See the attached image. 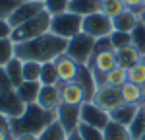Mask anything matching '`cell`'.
<instances>
[{
	"instance_id": "cell-3",
	"label": "cell",
	"mask_w": 145,
	"mask_h": 140,
	"mask_svg": "<svg viewBox=\"0 0 145 140\" xmlns=\"http://www.w3.org/2000/svg\"><path fill=\"white\" fill-rule=\"evenodd\" d=\"M116 64H118V58H116V51H114L112 45H110V39H108V37L97 39L93 58H91L89 64H87L91 68V72H93V76H95L97 86H103L105 74H106L108 70H112Z\"/></svg>"
},
{
	"instance_id": "cell-45",
	"label": "cell",
	"mask_w": 145,
	"mask_h": 140,
	"mask_svg": "<svg viewBox=\"0 0 145 140\" xmlns=\"http://www.w3.org/2000/svg\"><path fill=\"white\" fill-rule=\"evenodd\" d=\"M139 140H145V132H143V134H141V138H139Z\"/></svg>"
},
{
	"instance_id": "cell-4",
	"label": "cell",
	"mask_w": 145,
	"mask_h": 140,
	"mask_svg": "<svg viewBox=\"0 0 145 140\" xmlns=\"http://www.w3.org/2000/svg\"><path fill=\"white\" fill-rule=\"evenodd\" d=\"M50 18H52V16L46 14V12L37 14L35 18L29 20V22H25V23H22V25H18V27H14L10 39L18 45V43H23V41H29V39L39 37V35L48 33V31H50Z\"/></svg>"
},
{
	"instance_id": "cell-16",
	"label": "cell",
	"mask_w": 145,
	"mask_h": 140,
	"mask_svg": "<svg viewBox=\"0 0 145 140\" xmlns=\"http://www.w3.org/2000/svg\"><path fill=\"white\" fill-rule=\"evenodd\" d=\"M76 82H78L79 86L83 88L87 101H91V99H93V95H95V92L99 90V86H97L95 76H93V72H91L89 66H79V72H78V78H76Z\"/></svg>"
},
{
	"instance_id": "cell-17",
	"label": "cell",
	"mask_w": 145,
	"mask_h": 140,
	"mask_svg": "<svg viewBox=\"0 0 145 140\" xmlns=\"http://www.w3.org/2000/svg\"><path fill=\"white\" fill-rule=\"evenodd\" d=\"M137 23H139V14L134 12V10H126V12H122L120 16H116V18L112 20L114 29H116V31H124V33H132Z\"/></svg>"
},
{
	"instance_id": "cell-32",
	"label": "cell",
	"mask_w": 145,
	"mask_h": 140,
	"mask_svg": "<svg viewBox=\"0 0 145 140\" xmlns=\"http://www.w3.org/2000/svg\"><path fill=\"white\" fill-rule=\"evenodd\" d=\"M45 12L50 16H58L70 10V0H43Z\"/></svg>"
},
{
	"instance_id": "cell-20",
	"label": "cell",
	"mask_w": 145,
	"mask_h": 140,
	"mask_svg": "<svg viewBox=\"0 0 145 140\" xmlns=\"http://www.w3.org/2000/svg\"><path fill=\"white\" fill-rule=\"evenodd\" d=\"M16 92H18L20 99L25 105L37 103V97H39V92H41V82H22L16 88Z\"/></svg>"
},
{
	"instance_id": "cell-10",
	"label": "cell",
	"mask_w": 145,
	"mask_h": 140,
	"mask_svg": "<svg viewBox=\"0 0 145 140\" xmlns=\"http://www.w3.org/2000/svg\"><path fill=\"white\" fill-rule=\"evenodd\" d=\"M54 119L62 125V128L70 132H76L81 125V107L79 105H66L60 103V107L54 111Z\"/></svg>"
},
{
	"instance_id": "cell-25",
	"label": "cell",
	"mask_w": 145,
	"mask_h": 140,
	"mask_svg": "<svg viewBox=\"0 0 145 140\" xmlns=\"http://www.w3.org/2000/svg\"><path fill=\"white\" fill-rule=\"evenodd\" d=\"M68 138V132L62 128V125L58 121H52L48 123L41 132H39V140H66Z\"/></svg>"
},
{
	"instance_id": "cell-22",
	"label": "cell",
	"mask_w": 145,
	"mask_h": 140,
	"mask_svg": "<svg viewBox=\"0 0 145 140\" xmlns=\"http://www.w3.org/2000/svg\"><path fill=\"white\" fill-rule=\"evenodd\" d=\"M103 140H132V134H130L128 127L110 121L103 130Z\"/></svg>"
},
{
	"instance_id": "cell-28",
	"label": "cell",
	"mask_w": 145,
	"mask_h": 140,
	"mask_svg": "<svg viewBox=\"0 0 145 140\" xmlns=\"http://www.w3.org/2000/svg\"><path fill=\"white\" fill-rule=\"evenodd\" d=\"M16 58V43L8 39H0V68L8 66L12 60Z\"/></svg>"
},
{
	"instance_id": "cell-18",
	"label": "cell",
	"mask_w": 145,
	"mask_h": 140,
	"mask_svg": "<svg viewBox=\"0 0 145 140\" xmlns=\"http://www.w3.org/2000/svg\"><path fill=\"white\" fill-rule=\"evenodd\" d=\"M120 95H122V101L128 105H143L145 99H143V93H141V86H137L134 82H126L122 88H120Z\"/></svg>"
},
{
	"instance_id": "cell-43",
	"label": "cell",
	"mask_w": 145,
	"mask_h": 140,
	"mask_svg": "<svg viewBox=\"0 0 145 140\" xmlns=\"http://www.w3.org/2000/svg\"><path fill=\"white\" fill-rule=\"evenodd\" d=\"M139 22L145 23V10H141V14H139Z\"/></svg>"
},
{
	"instance_id": "cell-41",
	"label": "cell",
	"mask_w": 145,
	"mask_h": 140,
	"mask_svg": "<svg viewBox=\"0 0 145 140\" xmlns=\"http://www.w3.org/2000/svg\"><path fill=\"white\" fill-rule=\"evenodd\" d=\"M14 140H39V134H31V132H25V134H16Z\"/></svg>"
},
{
	"instance_id": "cell-14",
	"label": "cell",
	"mask_w": 145,
	"mask_h": 140,
	"mask_svg": "<svg viewBox=\"0 0 145 140\" xmlns=\"http://www.w3.org/2000/svg\"><path fill=\"white\" fill-rule=\"evenodd\" d=\"M62 99H60V88L58 86H41V92L37 97V105L41 109H45L48 113H54L60 107Z\"/></svg>"
},
{
	"instance_id": "cell-5",
	"label": "cell",
	"mask_w": 145,
	"mask_h": 140,
	"mask_svg": "<svg viewBox=\"0 0 145 140\" xmlns=\"http://www.w3.org/2000/svg\"><path fill=\"white\" fill-rule=\"evenodd\" d=\"M95 43H97V39H93L91 35L81 31L79 35L72 37V39L68 41L66 55L70 58H74L78 64L87 66L91 62V58H93V53H95Z\"/></svg>"
},
{
	"instance_id": "cell-11",
	"label": "cell",
	"mask_w": 145,
	"mask_h": 140,
	"mask_svg": "<svg viewBox=\"0 0 145 140\" xmlns=\"http://www.w3.org/2000/svg\"><path fill=\"white\" fill-rule=\"evenodd\" d=\"M81 123L105 130V127L110 123V115L106 111H103L101 107H97L93 101H85L81 105Z\"/></svg>"
},
{
	"instance_id": "cell-40",
	"label": "cell",
	"mask_w": 145,
	"mask_h": 140,
	"mask_svg": "<svg viewBox=\"0 0 145 140\" xmlns=\"http://www.w3.org/2000/svg\"><path fill=\"white\" fill-rule=\"evenodd\" d=\"M124 4H126V8L128 10H134L137 14H141V6H143V0H124Z\"/></svg>"
},
{
	"instance_id": "cell-46",
	"label": "cell",
	"mask_w": 145,
	"mask_h": 140,
	"mask_svg": "<svg viewBox=\"0 0 145 140\" xmlns=\"http://www.w3.org/2000/svg\"><path fill=\"white\" fill-rule=\"evenodd\" d=\"M99 2H101V4H105V2H108V0H99Z\"/></svg>"
},
{
	"instance_id": "cell-24",
	"label": "cell",
	"mask_w": 145,
	"mask_h": 140,
	"mask_svg": "<svg viewBox=\"0 0 145 140\" xmlns=\"http://www.w3.org/2000/svg\"><path fill=\"white\" fill-rule=\"evenodd\" d=\"M143 57L137 49H135L134 45H128L124 47V49H120V51H116V58H118V64L120 66H124V68H130V66H134L135 62L139 60V58Z\"/></svg>"
},
{
	"instance_id": "cell-9",
	"label": "cell",
	"mask_w": 145,
	"mask_h": 140,
	"mask_svg": "<svg viewBox=\"0 0 145 140\" xmlns=\"http://www.w3.org/2000/svg\"><path fill=\"white\" fill-rule=\"evenodd\" d=\"M91 101L97 107H101L103 111H106L108 115L124 103L122 95H120V88H112V86H99V90L95 92Z\"/></svg>"
},
{
	"instance_id": "cell-39",
	"label": "cell",
	"mask_w": 145,
	"mask_h": 140,
	"mask_svg": "<svg viewBox=\"0 0 145 140\" xmlns=\"http://www.w3.org/2000/svg\"><path fill=\"white\" fill-rule=\"evenodd\" d=\"M10 35H12V25L8 22V18L0 16V39H8Z\"/></svg>"
},
{
	"instance_id": "cell-49",
	"label": "cell",
	"mask_w": 145,
	"mask_h": 140,
	"mask_svg": "<svg viewBox=\"0 0 145 140\" xmlns=\"http://www.w3.org/2000/svg\"><path fill=\"white\" fill-rule=\"evenodd\" d=\"M143 57H145V55H143Z\"/></svg>"
},
{
	"instance_id": "cell-35",
	"label": "cell",
	"mask_w": 145,
	"mask_h": 140,
	"mask_svg": "<svg viewBox=\"0 0 145 140\" xmlns=\"http://www.w3.org/2000/svg\"><path fill=\"white\" fill-rule=\"evenodd\" d=\"M132 45L141 53L145 55V23H137L134 27V31H132Z\"/></svg>"
},
{
	"instance_id": "cell-42",
	"label": "cell",
	"mask_w": 145,
	"mask_h": 140,
	"mask_svg": "<svg viewBox=\"0 0 145 140\" xmlns=\"http://www.w3.org/2000/svg\"><path fill=\"white\" fill-rule=\"evenodd\" d=\"M66 140H83V138L79 136V132H78V130H76V132H70V134H68V138H66Z\"/></svg>"
},
{
	"instance_id": "cell-7",
	"label": "cell",
	"mask_w": 145,
	"mask_h": 140,
	"mask_svg": "<svg viewBox=\"0 0 145 140\" xmlns=\"http://www.w3.org/2000/svg\"><path fill=\"white\" fill-rule=\"evenodd\" d=\"M81 31L83 33L91 35L93 39H105V37H110V33L114 31V25H112V18H108L105 12H95L83 18L81 23Z\"/></svg>"
},
{
	"instance_id": "cell-1",
	"label": "cell",
	"mask_w": 145,
	"mask_h": 140,
	"mask_svg": "<svg viewBox=\"0 0 145 140\" xmlns=\"http://www.w3.org/2000/svg\"><path fill=\"white\" fill-rule=\"evenodd\" d=\"M68 41L54 33L39 35L35 39L23 41L16 45V57L22 60H35V62H54L60 55L66 53Z\"/></svg>"
},
{
	"instance_id": "cell-23",
	"label": "cell",
	"mask_w": 145,
	"mask_h": 140,
	"mask_svg": "<svg viewBox=\"0 0 145 140\" xmlns=\"http://www.w3.org/2000/svg\"><path fill=\"white\" fill-rule=\"evenodd\" d=\"M128 82V68H124L120 64H116L112 70H108L105 74V82L103 86H112V88H122Z\"/></svg>"
},
{
	"instance_id": "cell-19",
	"label": "cell",
	"mask_w": 145,
	"mask_h": 140,
	"mask_svg": "<svg viewBox=\"0 0 145 140\" xmlns=\"http://www.w3.org/2000/svg\"><path fill=\"white\" fill-rule=\"evenodd\" d=\"M137 105H128V103H122L120 107H116L114 111L110 113V121L118 123V125H124V127H130L132 121H134L135 113H137Z\"/></svg>"
},
{
	"instance_id": "cell-21",
	"label": "cell",
	"mask_w": 145,
	"mask_h": 140,
	"mask_svg": "<svg viewBox=\"0 0 145 140\" xmlns=\"http://www.w3.org/2000/svg\"><path fill=\"white\" fill-rule=\"evenodd\" d=\"M70 12L85 18L89 14L101 12V2L99 0H70Z\"/></svg>"
},
{
	"instance_id": "cell-30",
	"label": "cell",
	"mask_w": 145,
	"mask_h": 140,
	"mask_svg": "<svg viewBox=\"0 0 145 140\" xmlns=\"http://www.w3.org/2000/svg\"><path fill=\"white\" fill-rule=\"evenodd\" d=\"M41 62L35 60H23V82H39L41 80Z\"/></svg>"
},
{
	"instance_id": "cell-31",
	"label": "cell",
	"mask_w": 145,
	"mask_h": 140,
	"mask_svg": "<svg viewBox=\"0 0 145 140\" xmlns=\"http://www.w3.org/2000/svg\"><path fill=\"white\" fill-rule=\"evenodd\" d=\"M128 80L137 84V86H141L145 82V57H141L134 66L128 68Z\"/></svg>"
},
{
	"instance_id": "cell-36",
	"label": "cell",
	"mask_w": 145,
	"mask_h": 140,
	"mask_svg": "<svg viewBox=\"0 0 145 140\" xmlns=\"http://www.w3.org/2000/svg\"><path fill=\"white\" fill-rule=\"evenodd\" d=\"M78 132L83 140H103V130L91 127V125H85V123H81L78 127Z\"/></svg>"
},
{
	"instance_id": "cell-15",
	"label": "cell",
	"mask_w": 145,
	"mask_h": 140,
	"mask_svg": "<svg viewBox=\"0 0 145 140\" xmlns=\"http://www.w3.org/2000/svg\"><path fill=\"white\" fill-rule=\"evenodd\" d=\"M56 64V70H58V78H60V84H66V82H74L78 78V72H79V66L74 58H70L64 53V55H60V57L54 60Z\"/></svg>"
},
{
	"instance_id": "cell-12",
	"label": "cell",
	"mask_w": 145,
	"mask_h": 140,
	"mask_svg": "<svg viewBox=\"0 0 145 140\" xmlns=\"http://www.w3.org/2000/svg\"><path fill=\"white\" fill-rule=\"evenodd\" d=\"M25 107H27V105L20 99V95H18L16 90L6 92V93H0V113H2L4 117H8L10 121L22 117L23 111H25Z\"/></svg>"
},
{
	"instance_id": "cell-37",
	"label": "cell",
	"mask_w": 145,
	"mask_h": 140,
	"mask_svg": "<svg viewBox=\"0 0 145 140\" xmlns=\"http://www.w3.org/2000/svg\"><path fill=\"white\" fill-rule=\"evenodd\" d=\"M20 2L22 0H0V16L2 18H8Z\"/></svg>"
},
{
	"instance_id": "cell-47",
	"label": "cell",
	"mask_w": 145,
	"mask_h": 140,
	"mask_svg": "<svg viewBox=\"0 0 145 140\" xmlns=\"http://www.w3.org/2000/svg\"><path fill=\"white\" fill-rule=\"evenodd\" d=\"M141 8H143V10H145V0H143V6H141Z\"/></svg>"
},
{
	"instance_id": "cell-6",
	"label": "cell",
	"mask_w": 145,
	"mask_h": 140,
	"mask_svg": "<svg viewBox=\"0 0 145 140\" xmlns=\"http://www.w3.org/2000/svg\"><path fill=\"white\" fill-rule=\"evenodd\" d=\"M81 23H83V18L81 16L68 10L64 14H58V16H52L50 18V33H54L58 37L70 41L72 37L81 33Z\"/></svg>"
},
{
	"instance_id": "cell-29",
	"label": "cell",
	"mask_w": 145,
	"mask_h": 140,
	"mask_svg": "<svg viewBox=\"0 0 145 140\" xmlns=\"http://www.w3.org/2000/svg\"><path fill=\"white\" fill-rule=\"evenodd\" d=\"M4 70L8 72V76H10L14 88H18V86L23 82V60H22V58L16 57L8 66H4Z\"/></svg>"
},
{
	"instance_id": "cell-8",
	"label": "cell",
	"mask_w": 145,
	"mask_h": 140,
	"mask_svg": "<svg viewBox=\"0 0 145 140\" xmlns=\"http://www.w3.org/2000/svg\"><path fill=\"white\" fill-rule=\"evenodd\" d=\"M41 12H45V6H43L41 0H22V2L14 8V12L8 16V22H10L12 29H14V27H18V25H22V23L29 22L31 18H35V16L41 14Z\"/></svg>"
},
{
	"instance_id": "cell-34",
	"label": "cell",
	"mask_w": 145,
	"mask_h": 140,
	"mask_svg": "<svg viewBox=\"0 0 145 140\" xmlns=\"http://www.w3.org/2000/svg\"><path fill=\"white\" fill-rule=\"evenodd\" d=\"M110 45L114 51H120V49H124V47L132 45V33H124V31H112L110 33Z\"/></svg>"
},
{
	"instance_id": "cell-27",
	"label": "cell",
	"mask_w": 145,
	"mask_h": 140,
	"mask_svg": "<svg viewBox=\"0 0 145 140\" xmlns=\"http://www.w3.org/2000/svg\"><path fill=\"white\" fill-rule=\"evenodd\" d=\"M41 86H58L60 78H58V70H56L54 62H43L41 68Z\"/></svg>"
},
{
	"instance_id": "cell-13",
	"label": "cell",
	"mask_w": 145,
	"mask_h": 140,
	"mask_svg": "<svg viewBox=\"0 0 145 140\" xmlns=\"http://www.w3.org/2000/svg\"><path fill=\"white\" fill-rule=\"evenodd\" d=\"M58 88H60V99H62V103L79 105V107H81V105L87 101L83 88H81L76 80L74 82H66V84H58Z\"/></svg>"
},
{
	"instance_id": "cell-33",
	"label": "cell",
	"mask_w": 145,
	"mask_h": 140,
	"mask_svg": "<svg viewBox=\"0 0 145 140\" xmlns=\"http://www.w3.org/2000/svg\"><path fill=\"white\" fill-rule=\"evenodd\" d=\"M101 10L105 12L108 18H116V16H120L122 12H126V4H124V0H108V2H105V4H101Z\"/></svg>"
},
{
	"instance_id": "cell-2",
	"label": "cell",
	"mask_w": 145,
	"mask_h": 140,
	"mask_svg": "<svg viewBox=\"0 0 145 140\" xmlns=\"http://www.w3.org/2000/svg\"><path fill=\"white\" fill-rule=\"evenodd\" d=\"M54 121V113H48L45 109H41L37 103H29L25 107L22 117L18 119H12L10 127H12V134H25V132H31V134H39L43 128Z\"/></svg>"
},
{
	"instance_id": "cell-44",
	"label": "cell",
	"mask_w": 145,
	"mask_h": 140,
	"mask_svg": "<svg viewBox=\"0 0 145 140\" xmlns=\"http://www.w3.org/2000/svg\"><path fill=\"white\" fill-rule=\"evenodd\" d=\"M141 93H143V99H145V82L141 84Z\"/></svg>"
},
{
	"instance_id": "cell-48",
	"label": "cell",
	"mask_w": 145,
	"mask_h": 140,
	"mask_svg": "<svg viewBox=\"0 0 145 140\" xmlns=\"http://www.w3.org/2000/svg\"><path fill=\"white\" fill-rule=\"evenodd\" d=\"M41 2H43V0H41Z\"/></svg>"
},
{
	"instance_id": "cell-26",
	"label": "cell",
	"mask_w": 145,
	"mask_h": 140,
	"mask_svg": "<svg viewBox=\"0 0 145 140\" xmlns=\"http://www.w3.org/2000/svg\"><path fill=\"white\" fill-rule=\"evenodd\" d=\"M128 130H130V134H132V140L141 138V134L145 132V103L139 105V109H137V113H135L132 125L128 127Z\"/></svg>"
},
{
	"instance_id": "cell-38",
	"label": "cell",
	"mask_w": 145,
	"mask_h": 140,
	"mask_svg": "<svg viewBox=\"0 0 145 140\" xmlns=\"http://www.w3.org/2000/svg\"><path fill=\"white\" fill-rule=\"evenodd\" d=\"M12 90H16V88H14V84H12L8 72H6L4 68H0V93L12 92Z\"/></svg>"
}]
</instances>
